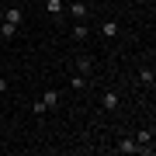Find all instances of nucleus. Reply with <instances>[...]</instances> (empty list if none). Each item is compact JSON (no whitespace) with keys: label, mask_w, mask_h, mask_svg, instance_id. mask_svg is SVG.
I'll return each instance as SVG.
<instances>
[{"label":"nucleus","mask_w":156,"mask_h":156,"mask_svg":"<svg viewBox=\"0 0 156 156\" xmlns=\"http://www.w3.org/2000/svg\"><path fill=\"white\" fill-rule=\"evenodd\" d=\"M45 11L49 14H62V0H45Z\"/></svg>","instance_id":"nucleus-6"},{"label":"nucleus","mask_w":156,"mask_h":156,"mask_svg":"<svg viewBox=\"0 0 156 156\" xmlns=\"http://www.w3.org/2000/svg\"><path fill=\"white\" fill-rule=\"evenodd\" d=\"M104 108H108V111L118 108V94H104Z\"/></svg>","instance_id":"nucleus-7"},{"label":"nucleus","mask_w":156,"mask_h":156,"mask_svg":"<svg viewBox=\"0 0 156 156\" xmlns=\"http://www.w3.org/2000/svg\"><path fill=\"white\" fill-rule=\"evenodd\" d=\"M69 14L76 17V21H83V17H87V7L83 4H69Z\"/></svg>","instance_id":"nucleus-3"},{"label":"nucleus","mask_w":156,"mask_h":156,"mask_svg":"<svg viewBox=\"0 0 156 156\" xmlns=\"http://www.w3.org/2000/svg\"><path fill=\"white\" fill-rule=\"evenodd\" d=\"M118 149H122V153H135L139 146H135V142H128V139H122V146H118Z\"/></svg>","instance_id":"nucleus-8"},{"label":"nucleus","mask_w":156,"mask_h":156,"mask_svg":"<svg viewBox=\"0 0 156 156\" xmlns=\"http://www.w3.org/2000/svg\"><path fill=\"white\" fill-rule=\"evenodd\" d=\"M0 35H4V38H14V35H17V24L4 21V24H0Z\"/></svg>","instance_id":"nucleus-4"},{"label":"nucleus","mask_w":156,"mask_h":156,"mask_svg":"<svg viewBox=\"0 0 156 156\" xmlns=\"http://www.w3.org/2000/svg\"><path fill=\"white\" fill-rule=\"evenodd\" d=\"M90 62H94L90 56H80V59H76V66H80V76H87V73H90Z\"/></svg>","instance_id":"nucleus-5"},{"label":"nucleus","mask_w":156,"mask_h":156,"mask_svg":"<svg viewBox=\"0 0 156 156\" xmlns=\"http://www.w3.org/2000/svg\"><path fill=\"white\" fill-rule=\"evenodd\" d=\"M56 101H59V94H56V90H49V94H45L38 104H35V111H38V115H42V111H49V108H56Z\"/></svg>","instance_id":"nucleus-1"},{"label":"nucleus","mask_w":156,"mask_h":156,"mask_svg":"<svg viewBox=\"0 0 156 156\" xmlns=\"http://www.w3.org/2000/svg\"><path fill=\"white\" fill-rule=\"evenodd\" d=\"M4 21H11V24H21L24 21V14H21V7H11V11H7V17Z\"/></svg>","instance_id":"nucleus-2"},{"label":"nucleus","mask_w":156,"mask_h":156,"mask_svg":"<svg viewBox=\"0 0 156 156\" xmlns=\"http://www.w3.org/2000/svg\"><path fill=\"white\" fill-rule=\"evenodd\" d=\"M0 90H7V80H4V76H0Z\"/></svg>","instance_id":"nucleus-10"},{"label":"nucleus","mask_w":156,"mask_h":156,"mask_svg":"<svg viewBox=\"0 0 156 156\" xmlns=\"http://www.w3.org/2000/svg\"><path fill=\"white\" fill-rule=\"evenodd\" d=\"M101 31H104V35H115V31H118V24H115V21H104V28H101Z\"/></svg>","instance_id":"nucleus-9"}]
</instances>
